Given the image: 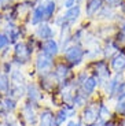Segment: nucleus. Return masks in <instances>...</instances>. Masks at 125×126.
Wrapping results in <instances>:
<instances>
[{"label": "nucleus", "instance_id": "obj_1", "mask_svg": "<svg viewBox=\"0 0 125 126\" xmlns=\"http://www.w3.org/2000/svg\"><path fill=\"white\" fill-rule=\"evenodd\" d=\"M41 41H39L36 37L25 38V40L18 41L13 45V55L11 60L15 64V67H23L29 66L35 58V54L40 51Z\"/></svg>", "mask_w": 125, "mask_h": 126}, {"label": "nucleus", "instance_id": "obj_2", "mask_svg": "<svg viewBox=\"0 0 125 126\" xmlns=\"http://www.w3.org/2000/svg\"><path fill=\"white\" fill-rule=\"evenodd\" d=\"M102 97L113 103L114 100L125 96V77L124 74H113V77L100 89Z\"/></svg>", "mask_w": 125, "mask_h": 126}, {"label": "nucleus", "instance_id": "obj_3", "mask_svg": "<svg viewBox=\"0 0 125 126\" xmlns=\"http://www.w3.org/2000/svg\"><path fill=\"white\" fill-rule=\"evenodd\" d=\"M61 59L65 60L72 69H78L87 62V49L81 44L73 43L62 51Z\"/></svg>", "mask_w": 125, "mask_h": 126}, {"label": "nucleus", "instance_id": "obj_4", "mask_svg": "<svg viewBox=\"0 0 125 126\" xmlns=\"http://www.w3.org/2000/svg\"><path fill=\"white\" fill-rule=\"evenodd\" d=\"M43 106L35 104L32 101L23 100L22 104L19 106L18 110V121L23 126H37L39 123V114H40V108Z\"/></svg>", "mask_w": 125, "mask_h": 126}, {"label": "nucleus", "instance_id": "obj_5", "mask_svg": "<svg viewBox=\"0 0 125 126\" xmlns=\"http://www.w3.org/2000/svg\"><path fill=\"white\" fill-rule=\"evenodd\" d=\"M87 69L89 70V73L92 74V76L96 77L100 89H102V86H103L104 84L113 77V74H114V73L111 71V69H110L109 60L104 59V58L92 60V62H88L87 63Z\"/></svg>", "mask_w": 125, "mask_h": 126}, {"label": "nucleus", "instance_id": "obj_6", "mask_svg": "<svg viewBox=\"0 0 125 126\" xmlns=\"http://www.w3.org/2000/svg\"><path fill=\"white\" fill-rule=\"evenodd\" d=\"M55 63H56L55 58L47 55L43 51H37L35 54V58H33V69H35L36 78L52 73Z\"/></svg>", "mask_w": 125, "mask_h": 126}, {"label": "nucleus", "instance_id": "obj_7", "mask_svg": "<svg viewBox=\"0 0 125 126\" xmlns=\"http://www.w3.org/2000/svg\"><path fill=\"white\" fill-rule=\"evenodd\" d=\"M1 30L8 36L11 45L26 38V26L19 22H4L1 26Z\"/></svg>", "mask_w": 125, "mask_h": 126}, {"label": "nucleus", "instance_id": "obj_8", "mask_svg": "<svg viewBox=\"0 0 125 126\" xmlns=\"http://www.w3.org/2000/svg\"><path fill=\"white\" fill-rule=\"evenodd\" d=\"M73 70L74 69H72L65 60H62V59L56 60L55 66H54V70H52V74H54V77H55V79L58 81L59 86L63 85V84H67V82H70L74 78L76 73L73 71Z\"/></svg>", "mask_w": 125, "mask_h": 126}, {"label": "nucleus", "instance_id": "obj_9", "mask_svg": "<svg viewBox=\"0 0 125 126\" xmlns=\"http://www.w3.org/2000/svg\"><path fill=\"white\" fill-rule=\"evenodd\" d=\"M78 118L83 121L84 126H89L94 122H96L99 118V110H98V97L91 99L89 103L83 107L78 112Z\"/></svg>", "mask_w": 125, "mask_h": 126}, {"label": "nucleus", "instance_id": "obj_10", "mask_svg": "<svg viewBox=\"0 0 125 126\" xmlns=\"http://www.w3.org/2000/svg\"><path fill=\"white\" fill-rule=\"evenodd\" d=\"M33 37H36L41 43L50 40V38H56L58 37V29L51 22H43L40 25L35 26V29H33Z\"/></svg>", "mask_w": 125, "mask_h": 126}, {"label": "nucleus", "instance_id": "obj_11", "mask_svg": "<svg viewBox=\"0 0 125 126\" xmlns=\"http://www.w3.org/2000/svg\"><path fill=\"white\" fill-rule=\"evenodd\" d=\"M44 99H45V93H44L43 89L40 88V85L37 84V81H28V84H26L25 100L41 106V103L44 101Z\"/></svg>", "mask_w": 125, "mask_h": 126}, {"label": "nucleus", "instance_id": "obj_12", "mask_svg": "<svg viewBox=\"0 0 125 126\" xmlns=\"http://www.w3.org/2000/svg\"><path fill=\"white\" fill-rule=\"evenodd\" d=\"M36 81H37V84L40 85V88L43 89V92L47 93V94H55L56 92H58V89H59V84H58V81L55 79L52 73H50L47 76L37 77Z\"/></svg>", "mask_w": 125, "mask_h": 126}, {"label": "nucleus", "instance_id": "obj_13", "mask_svg": "<svg viewBox=\"0 0 125 126\" xmlns=\"http://www.w3.org/2000/svg\"><path fill=\"white\" fill-rule=\"evenodd\" d=\"M95 19L99 21V22H103V23H114V22L117 23L118 19H120V13H118L117 8L104 4L103 8L99 11V14L96 15Z\"/></svg>", "mask_w": 125, "mask_h": 126}, {"label": "nucleus", "instance_id": "obj_14", "mask_svg": "<svg viewBox=\"0 0 125 126\" xmlns=\"http://www.w3.org/2000/svg\"><path fill=\"white\" fill-rule=\"evenodd\" d=\"M43 22H47V21H45V13H44V6H43L41 1L36 0V4H35V7L32 8L26 23L35 28V26L40 25V23H43Z\"/></svg>", "mask_w": 125, "mask_h": 126}, {"label": "nucleus", "instance_id": "obj_15", "mask_svg": "<svg viewBox=\"0 0 125 126\" xmlns=\"http://www.w3.org/2000/svg\"><path fill=\"white\" fill-rule=\"evenodd\" d=\"M104 0H85L83 3V8H84V16L91 21L95 19L96 15L99 14V11L103 8Z\"/></svg>", "mask_w": 125, "mask_h": 126}, {"label": "nucleus", "instance_id": "obj_16", "mask_svg": "<svg viewBox=\"0 0 125 126\" xmlns=\"http://www.w3.org/2000/svg\"><path fill=\"white\" fill-rule=\"evenodd\" d=\"M109 64L114 74H124L125 73V48H121L117 54H114L110 58Z\"/></svg>", "mask_w": 125, "mask_h": 126}, {"label": "nucleus", "instance_id": "obj_17", "mask_svg": "<svg viewBox=\"0 0 125 126\" xmlns=\"http://www.w3.org/2000/svg\"><path fill=\"white\" fill-rule=\"evenodd\" d=\"M121 45L118 44V41L114 38V36L111 37H106L102 40V51H103V58L109 60L110 58L114 54H117L120 49H121Z\"/></svg>", "mask_w": 125, "mask_h": 126}, {"label": "nucleus", "instance_id": "obj_18", "mask_svg": "<svg viewBox=\"0 0 125 126\" xmlns=\"http://www.w3.org/2000/svg\"><path fill=\"white\" fill-rule=\"evenodd\" d=\"M40 51L45 52L47 55L55 58V59H58V56L62 54V48H61L58 38H50L47 41H43L40 45Z\"/></svg>", "mask_w": 125, "mask_h": 126}, {"label": "nucleus", "instance_id": "obj_19", "mask_svg": "<svg viewBox=\"0 0 125 126\" xmlns=\"http://www.w3.org/2000/svg\"><path fill=\"white\" fill-rule=\"evenodd\" d=\"M78 89L83 91L87 96H89L91 99H94L95 96H96V93L100 91V86H99V82H98L96 77H94L92 74H89L88 78L85 79V82H83V85Z\"/></svg>", "mask_w": 125, "mask_h": 126}, {"label": "nucleus", "instance_id": "obj_20", "mask_svg": "<svg viewBox=\"0 0 125 126\" xmlns=\"http://www.w3.org/2000/svg\"><path fill=\"white\" fill-rule=\"evenodd\" d=\"M37 126H58L55 121V111L51 107H41Z\"/></svg>", "mask_w": 125, "mask_h": 126}, {"label": "nucleus", "instance_id": "obj_21", "mask_svg": "<svg viewBox=\"0 0 125 126\" xmlns=\"http://www.w3.org/2000/svg\"><path fill=\"white\" fill-rule=\"evenodd\" d=\"M44 6V13H45V21L52 22L55 16L58 15V11L61 8V3L58 0H39Z\"/></svg>", "mask_w": 125, "mask_h": 126}, {"label": "nucleus", "instance_id": "obj_22", "mask_svg": "<svg viewBox=\"0 0 125 126\" xmlns=\"http://www.w3.org/2000/svg\"><path fill=\"white\" fill-rule=\"evenodd\" d=\"M110 101H107L104 97L99 96L98 97V110H99V118L104 121H110L114 118V111H113V106L109 104Z\"/></svg>", "mask_w": 125, "mask_h": 126}, {"label": "nucleus", "instance_id": "obj_23", "mask_svg": "<svg viewBox=\"0 0 125 126\" xmlns=\"http://www.w3.org/2000/svg\"><path fill=\"white\" fill-rule=\"evenodd\" d=\"M10 78H11V84H19V85L28 84V77H26L22 67H15L13 70V73L10 74Z\"/></svg>", "mask_w": 125, "mask_h": 126}, {"label": "nucleus", "instance_id": "obj_24", "mask_svg": "<svg viewBox=\"0 0 125 126\" xmlns=\"http://www.w3.org/2000/svg\"><path fill=\"white\" fill-rule=\"evenodd\" d=\"M89 100H91L89 96H87V94H85L83 91L77 89V93H76L74 99H73V106H74V107L80 111L83 107H85V106L89 103Z\"/></svg>", "mask_w": 125, "mask_h": 126}, {"label": "nucleus", "instance_id": "obj_25", "mask_svg": "<svg viewBox=\"0 0 125 126\" xmlns=\"http://www.w3.org/2000/svg\"><path fill=\"white\" fill-rule=\"evenodd\" d=\"M10 88H11V78H10V76L3 71H0V94L6 96L10 92Z\"/></svg>", "mask_w": 125, "mask_h": 126}, {"label": "nucleus", "instance_id": "obj_26", "mask_svg": "<svg viewBox=\"0 0 125 126\" xmlns=\"http://www.w3.org/2000/svg\"><path fill=\"white\" fill-rule=\"evenodd\" d=\"M14 69H15V64L13 63L11 59H6V60H1V62H0V71H3V73H6V74L10 76Z\"/></svg>", "mask_w": 125, "mask_h": 126}, {"label": "nucleus", "instance_id": "obj_27", "mask_svg": "<svg viewBox=\"0 0 125 126\" xmlns=\"http://www.w3.org/2000/svg\"><path fill=\"white\" fill-rule=\"evenodd\" d=\"M8 47H11V43H10L8 36H7L1 29H0V54H1L6 48H8Z\"/></svg>", "mask_w": 125, "mask_h": 126}, {"label": "nucleus", "instance_id": "obj_28", "mask_svg": "<svg viewBox=\"0 0 125 126\" xmlns=\"http://www.w3.org/2000/svg\"><path fill=\"white\" fill-rule=\"evenodd\" d=\"M77 3V0H61V10H67L70 7L76 6Z\"/></svg>", "mask_w": 125, "mask_h": 126}, {"label": "nucleus", "instance_id": "obj_29", "mask_svg": "<svg viewBox=\"0 0 125 126\" xmlns=\"http://www.w3.org/2000/svg\"><path fill=\"white\" fill-rule=\"evenodd\" d=\"M65 126H84V123H83V121L77 117V118H73V119L67 121V123H66Z\"/></svg>", "mask_w": 125, "mask_h": 126}, {"label": "nucleus", "instance_id": "obj_30", "mask_svg": "<svg viewBox=\"0 0 125 126\" xmlns=\"http://www.w3.org/2000/svg\"><path fill=\"white\" fill-rule=\"evenodd\" d=\"M122 1H124V0H104V4H107V6H111V7H114V8L118 10V7L121 6Z\"/></svg>", "mask_w": 125, "mask_h": 126}, {"label": "nucleus", "instance_id": "obj_31", "mask_svg": "<svg viewBox=\"0 0 125 126\" xmlns=\"http://www.w3.org/2000/svg\"><path fill=\"white\" fill-rule=\"evenodd\" d=\"M19 0H1V3H3V7L6 6H13V4L18 3Z\"/></svg>", "mask_w": 125, "mask_h": 126}, {"label": "nucleus", "instance_id": "obj_32", "mask_svg": "<svg viewBox=\"0 0 125 126\" xmlns=\"http://www.w3.org/2000/svg\"><path fill=\"white\" fill-rule=\"evenodd\" d=\"M106 123H107V121H104V119H98L96 122H94L92 125H89V126H106Z\"/></svg>", "mask_w": 125, "mask_h": 126}, {"label": "nucleus", "instance_id": "obj_33", "mask_svg": "<svg viewBox=\"0 0 125 126\" xmlns=\"http://www.w3.org/2000/svg\"><path fill=\"white\" fill-rule=\"evenodd\" d=\"M106 126H121V123H118V122H116V121H114V118H113V119H110V121H107V123H106Z\"/></svg>", "mask_w": 125, "mask_h": 126}, {"label": "nucleus", "instance_id": "obj_34", "mask_svg": "<svg viewBox=\"0 0 125 126\" xmlns=\"http://www.w3.org/2000/svg\"><path fill=\"white\" fill-rule=\"evenodd\" d=\"M3 23H4V18H3V14H1V11H0V29H1Z\"/></svg>", "mask_w": 125, "mask_h": 126}, {"label": "nucleus", "instance_id": "obj_35", "mask_svg": "<svg viewBox=\"0 0 125 126\" xmlns=\"http://www.w3.org/2000/svg\"><path fill=\"white\" fill-rule=\"evenodd\" d=\"M11 126H23V125H22V123H19V121H18L17 123H14V125H11Z\"/></svg>", "mask_w": 125, "mask_h": 126}, {"label": "nucleus", "instance_id": "obj_36", "mask_svg": "<svg viewBox=\"0 0 125 126\" xmlns=\"http://www.w3.org/2000/svg\"><path fill=\"white\" fill-rule=\"evenodd\" d=\"M120 123H121V126H125V118H124V119L120 121Z\"/></svg>", "mask_w": 125, "mask_h": 126}, {"label": "nucleus", "instance_id": "obj_37", "mask_svg": "<svg viewBox=\"0 0 125 126\" xmlns=\"http://www.w3.org/2000/svg\"><path fill=\"white\" fill-rule=\"evenodd\" d=\"M1 8H3V3H1V0H0V11H1Z\"/></svg>", "mask_w": 125, "mask_h": 126}, {"label": "nucleus", "instance_id": "obj_38", "mask_svg": "<svg viewBox=\"0 0 125 126\" xmlns=\"http://www.w3.org/2000/svg\"><path fill=\"white\" fill-rule=\"evenodd\" d=\"M77 1H78V3H81V4H83V3L85 1V0H77Z\"/></svg>", "mask_w": 125, "mask_h": 126}, {"label": "nucleus", "instance_id": "obj_39", "mask_svg": "<svg viewBox=\"0 0 125 126\" xmlns=\"http://www.w3.org/2000/svg\"><path fill=\"white\" fill-rule=\"evenodd\" d=\"M1 126H7V125H4V123H1Z\"/></svg>", "mask_w": 125, "mask_h": 126}, {"label": "nucleus", "instance_id": "obj_40", "mask_svg": "<svg viewBox=\"0 0 125 126\" xmlns=\"http://www.w3.org/2000/svg\"><path fill=\"white\" fill-rule=\"evenodd\" d=\"M124 77H125V73H124Z\"/></svg>", "mask_w": 125, "mask_h": 126}]
</instances>
